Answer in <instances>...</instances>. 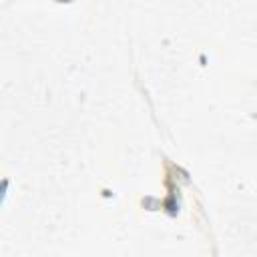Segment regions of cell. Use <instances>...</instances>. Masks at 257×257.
Returning a JSON list of instances; mask_svg holds the SVG:
<instances>
[{"mask_svg": "<svg viewBox=\"0 0 257 257\" xmlns=\"http://www.w3.org/2000/svg\"><path fill=\"white\" fill-rule=\"evenodd\" d=\"M6 189H8V179H2L0 181V203H2V199L6 195Z\"/></svg>", "mask_w": 257, "mask_h": 257, "instance_id": "1", "label": "cell"}]
</instances>
